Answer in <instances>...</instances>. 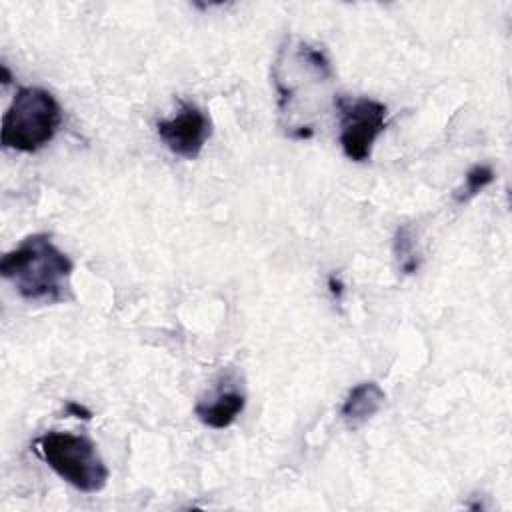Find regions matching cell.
<instances>
[{
  "label": "cell",
  "mask_w": 512,
  "mask_h": 512,
  "mask_svg": "<svg viewBox=\"0 0 512 512\" xmlns=\"http://www.w3.org/2000/svg\"><path fill=\"white\" fill-rule=\"evenodd\" d=\"M74 264L48 234H30L0 260V274L28 302L56 304L70 298Z\"/></svg>",
  "instance_id": "obj_1"
},
{
  "label": "cell",
  "mask_w": 512,
  "mask_h": 512,
  "mask_svg": "<svg viewBox=\"0 0 512 512\" xmlns=\"http://www.w3.org/2000/svg\"><path fill=\"white\" fill-rule=\"evenodd\" d=\"M392 252L398 264V270L404 276H410L414 272H418L420 264H422V254L418 250V242L416 236L412 232V226L402 224L396 228L394 238H392Z\"/></svg>",
  "instance_id": "obj_9"
},
{
  "label": "cell",
  "mask_w": 512,
  "mask_h": 512,
  "mask_svg": "<svg viewBox=\"0 0 512 512\" xmlns=\"http://www.w3.org/2000/svg\"><path fill=\"white\" fill-rule=\"evenodd\" d=\"M156 134L174 156L196 160L212 134V122L202 108L184 102L172 118L156 122Z\"/></svg>",
  "instance_id": "obj_6"
},
{
  "label": "cell",
  "mask_w": 512,
  "mask_h": 512,
  "mask_svg": "<svg viewBox=\"0 0 512 512\" xmlns=\"http://www.w3.org/2000/svg\"><path fill=\"white\" fill-rule=\"evenodd\" d=\"M332 78V64L322 48L292 40L280 46L272 80L278 94V110L284 118V130L290 138L298 134L304 94H312V98L318 100V88L324 90L330 86Z\"/></svg>",
  "instance_id": "obj_2"
},
{
  "label": "cell",
  "mask_w": 512,
  "mask_h": 512,
  "mask_svg": "<svg viewBox=\"0 0 512 512\" xmlns=\"http://www.w3.org/2000/svg\"><path fill=\"white\" fill-rule=\"evenodd\" d=\"M244 406H246V396L240 390L218 388L212 398L200 400L194 406V414L204 426L214 430H224L242 414Z\"/></svg>",
  "instance_id": "obj_7"
},
{
  "label": "cell",
  "mask_w": 512,
  "mask_h": 512,
  "mask_svg": "<svg viewBox=\"0 0 512 512\" xmlns=\"http://www.w3.org/2000/svg\"><path fill=\"white\" fill-rule=\"evenodd\" d=\"M62 126V108L52 92L40 86L16 90L2 116V146L16 152H38Z\"/></svg>",
  "instance_id": "obj_3"
},
{
  "label": "cell",
  "mask_w": 512,
  "mask_h": 512,
  "mask_svg": "<svg viewBox=\"0 0 512 512\" xmlns=\"http://www.w3.org/2000/svg\"><path fill=\"white\" fill-rule=\"evenodd\" d=\"M66 414L68 416H74V418H82V420H90L92 418V412L86 408V406H82V404H78V402H74V400H70V402H66Z\"/></svg>",
  "instance_id": "obj_11"
},
{
  "label": "cell",
  "mask_w": 512,
  "mask_h": 512,
  "mask_svg": "<svg viewBox=\"0 0 512 512\" xmlns=\"http://www.w3.org/2000/svg\"><path fill=\"white\" fill-rule=\"evenodd\" d=\"M34 450L64 482L84 494L100 492L108 482V466L96 444L82 434L50 430L36 438Z\"/></svg>",
  "instance_id": "obj_4"
},
{
  "label": "cell",
  "mask_w": 512,
  "mask_h": 512,
  "mask_svg": "<svg viewBox=\"0 0 512 512\" xmlns=\"http://www.w3.org/2000/svg\"><path fill=\"white\" fill-rule=\"evenodd\" d=\"M384 400H386V392L376 382H360L348 390L340 406V416L352 428L362 426L374 414L380 412V408L384 406Z\"/></svg>",
  "instance_id": "obj_8"
},
{
  "label": "cell",
  "mask_w": 512,
  "mask_h": 512,
  "mask_svg": "<svg viewBox=\"0 0 512 512\" xmlns=\"http://www.w3.org/2000/svg\"><path fill=\"white\" fill-rule=\"evenodd\" d=\"M328 290H330V294L336 298V300H342V296H344V282H342V278L338 276V274H330L328 276Z\"/></svg>",
  "instance_id": "obj_12"
},
{
  "label": "cell",
  "mask_w": 512,
  "mask_h": 512,
  "mask_svg": "<svg viewBox=\"0 0 512 512\" xmlns=\"http://www.w3.org/2000/svg\"><path fill=\"white\" fill-rule=\"evenodd\" d=\"M0 68H2V84H10V82H12V74H10L8 66H6V64H2Z\"/></svg>",
  "instance_id": "obj_13"
},
{
  "label": "cell",
  "mask_w": 512,
  "mask_h": 512,
  "mask_svg": "<svg viewBox=\"0 0 512 512\" xmlns=\"http://www.w3.org/2000/svg\"><path fill=\"white\" fill-rule=\"evenodd\" d=\"M496 174L494 168L490 164H474L466 176H464V184L460 188L454 190L452 198L456 204H466L470 202L476 194H480L486 186H490L494 182Z\"/></svg>",
  "instance_id": "obj_10"
},
{
  "label": "cell",
  "mask_w": 512,
  "mask_h": 512,
  "mask_svg": "<svg viewBox=\"0 0 512 512\" xmlns=\"http://www.w3.org/2000/svg\"><path fill=\"white\" fill-rule=\"evenodd\" d=\"M338 142L344 156L352 162H368L376 140L388 126V106L374 98L336 96Z\"/></svg>",
  "instance_id": "obj_5"
}]
</instances>
